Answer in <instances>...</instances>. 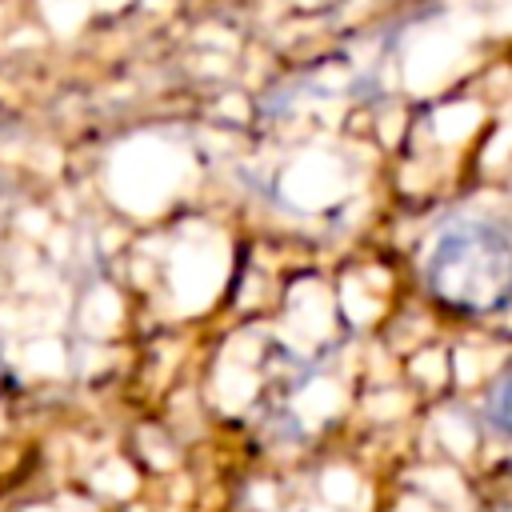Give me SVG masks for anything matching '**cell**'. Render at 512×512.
<instances>
[{
  "mask_svg": "<svg viewBox=\"0 0 512 512\" xmlns=\"http://www.w3.org/2000/svg\"><path fill=\"white\" fill-rule=\"evenodd\" d=\"M504 512H512V508H504Z\"/></svg>",
  "mask_w": 512,
  "mask_h": 512,
  "instance_id": "3",
  "label": "cell"
},
{
  "mask_svg": "<svg viewBox=\"0 0 512 512\" xmlns=\"http://www.w3.org/2000/svg\"><path fill=\"white\" fill-rule=\"evenodd\" d=\"M428 292L460 312H496L512 296V236L488 220L448 224L424 264Z\"/></svg>",
  "mask_w": 512,
  "mask_h": 512,
  "instance_id": "1",
  "label": "cell"
},
{
  "mask_svg": "<svg viewBox=\"0 0 512 512\" xmlns=\"http://www.w3.org/2000/svg\"><path fill=\"white\" fill-rule=\"evenodd\" d=\"M484 420H488L492 432H500V436L512 440V368H504L496 376V384L488 388V396H484Z\"/></svg>",
  "mask_w": 512,
  "mask_h": 512,
  "instance_id": "2",
  "label": "cell"
}]
</instances>
